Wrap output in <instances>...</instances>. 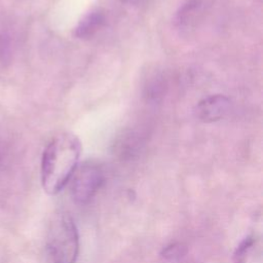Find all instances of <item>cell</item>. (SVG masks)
<instances>
[{
  "instance_id": "cell-9",
  "label": "cell",
  "mask_w": 263,
  "mask_h": 263,
  "mask_svg": "<svg viewBox=\"0 0 263 263\" xmlns=\"http://www.w3.org/2000/svg\"><path fill=\"white\" fill-rule=\"evenodd\" d=\"M254 245V238L252 236L246 237L237 247V249L234 252V261L235 263H245L247 254L252 249Z\"/></svg>"
},
{
  "instance_id": "cell-7",
  "label": "cell",
  "mask_w": 263,
  "mask_h": 263,
  "mask_svg": "<svg viewBox=\"0 0 263 263\" xmlns=\"http://www.w3.org/2000/svg\"><path fill=\"white\" fill-rule=\"evenodd\" d=\"M106 25V16L100 10L87 12L74 29V36L81 40H89Z\"/></svg>"
},
{
  "instance_id": "cell-10",
  "label": "cell",
  "mask_w": 263,
  "mask_h": 263,
  "mask_svg": "<svg viewBox=\"0 0 263 263\" xmlns=\"http://www.w3.org/2000/svg\"><path fill=\"white\" fill-rule=\"evenodd\" d=\"M185 253H186V249L183 246L179 243H174L163 249L162 256L170 261H175L180 259L183 255H185Z\"/></svg>"
},
{
  "instance_id": "cell-2",
  "label": "cell",
  "mask_w": 263,
  "mask_h": 263,
  "mask_svg": "<svg viewBox=\"0 0 263 263\" xmlns=\"http://www.w3.org/2000/svg\"><path fill=\"white\" fill-rule=\"evenodd\" d=\"M47 249L53 263H75L79 253V235L73 218L58 213L49 226Z\"/></svg>"
},
{
  "instance_id": "cell-8",
  "label": "cell",
  "mask_w": 263,
  "mask_h": 263,
  "mask_svg": "<svg viewBox=\"0 0 263 263\" xmlns=\"http://www.w3.org/2000/svg\"><path fill=\"white\" fill-rule=\"evenodd\" d=\"M167 89V82L163 75H153L145 85L144 96L150 103L159 102L165 95Z\"/></svg>"
},
{
  "instance_id": "cell-5",
  "label": "cell",
  "mask_w": 263,
  "mask_h": 263,
  "mask_svg": "<svg viewBox=\"0 0 263 263\" xmlns=\"http://www.w3.org/2000/svg\"><path fill=\"white\" fill-rule=\"evenodd\" d=\"M213 0H186L176 13L175 22L181 29H191L200 22Z\"/></svg>"
},
{
  "instance_id": "cell-11",
  "label": "cell",
  "mask_w": 263,
  "mask_h": 263,
  "mask_svg": "<svg viewBox=\"0 0 263 263\" xmlns=\"http://www.w3.org/2000/svg\"><path fill=\"white\" fill-rule=\"evenodd\" d=\"M11 57L10 50V41L9 38L5 35L0 33V64L5 66L9 63Z\"/></svg>"
},
{
  "instance_id": "cell-3",
  "label": "cell",
  "mask_w": 263,
  "mask_h": 263,
  "mask_svg": "<svg viewBox=\"0 0 263 263\" xmlns=\"http://www.w3.org/2000/svg\"><path fill=\"white\" fill-rule=\"evenodd\" d=\"M72 178L71 194L80 204L87 203L104 183L105 176L102 168L95 163L86 162L76 168Z\"/></svg>"
},
{
  "instance_id": "cell-1",
  "label": "cell",
  "mask_w": 263,
  "mask_h": 263,
  "mask_svg": "<svg viewBox=\"0 0 263 263\" xmlns=\"http://www.w3.org/2000/svg\"><path fill=\"white\" fill-rule=\"evenodd\" d=\"M81 145L76 136L63 134L45 147L41 158V184L47 194L59 193L77 168Z\"/></svg>"
},
{
  "instance_id": "cell-4",
  "label": "cell",
  "mask_w": 263,
  "mask_h": 263,
  "mask_svg": "<svg viewBox=\"0 0 263 263\" xmlns=\"http://www.w3.org/2000/svg\"><path fill=\"white\" fill-rule=\"evenodd\" d=\"M230 110V100L224 95H213L201 100L195 107L196 117L205 123L224 118Z\"/></svg>"
},
{
  "instance_id": "cell-6",
  "label": "cell",
  "mask_w": 263,
  "mask_h": 263,
  "mask_svg": "<svg viewBox=\"0 0 263 263\" xmlns=\"http://www.w3.org/2000/svg\"><path fill=\"white\" fill-rule=\"evenodd\" d=\"M144 141V136L139 130L125 129L115 140V151L123 158H130L141 151Z\"/></svg>"
}]
</instances>
